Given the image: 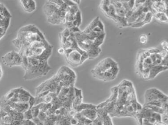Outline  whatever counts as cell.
Masks as SVG:
<instances>
[{
  "label": "cell",
  "instance_id": "cell-1",
  "mask_svg": "<svg viewBox=\"0 0 168 125\" xmlns=\"http://www.w3.org/2000/svg\"><path fill=\"white\" fill-rule=\"evenodd\" d=\"M119 68L117 62L109 57L101 61L91 73L93 77L104 81H111L115 79L119 73Z\"/></svg>",
  "mask_w": 168,
  "mask_h": 125
},
{
  "label": "cell",
  "instance_id": "cell-2",
  "mask_svg": "<svg viewBox=\"0 0 168 125\" xmlns=\"http://www.w3.org/2000/svg\"><path fill=\"white\" fill-rule=\"evenodd\" d=\"M27 61L28 65L24 75V79L26 80H31L46 75L51 69L48 61L34 57H27Z\"/></svg>",
  "mask_w": 168,
  "mask_h": 125
},
{
  "label": "cell",
  "instance_id": "cell-3",
  "mask_svg": "<svg viewBox=\"0 0 168 125\" xmlns=\"http://www.w3.org/2000/svg\"><path fill=\"white\" fill-rule=\"evenodd\" d=\"M150 54L151 53L147 49H140L138 53L137 57L136 73L139 77L145 80H148L149 71L153 65Z\"/></svg>",
  "mask_w": 168,
  "mask_h": 125
},
{
  "label": "cell",
  "instance_id": "cell-4",
  "mask_svg": "<svg viewBox=\"0 0 168 125\" xmlns=\"http://www.w3.org/2000/svg\"><path fill=\"white\" fill-rule=\"evenodd\" d=\"M64 55H65L67 63L73 67H78L89 59L87 54L79 47L77 48L65 49Z\"/></svg>",
  "mask_w": 168,
  "mask_h": 125
},
{
  "label": "cell",
  "instance_id": "cell-5",
  "mask_svg": "<svg viewBox=\"0 0 168 125\" xmlns=\"http://www.w3.org/2000/svg\"><path fill=\"white\" fill-rule=\"evenodd\" d=\"M100 9L105 16L113 20L121 28L128 26L126 20L120 18L116 15L114 6L110 1H102L101 2Z\"/></svg>",
  "mask_w": 168,
  "mask_h": 125
},
{
  "label": "cell",
  "instance_id": "cell-6",
  "mask_svg": "<svg viewBox=\"0 0 168 125\" xmlns=\"http://www.w3.org/2000/svg\"><path fill=\"white\" fill-rule=\"evenodd\" d=\"M145 104L150 102H168V96L156 88H151L145 92Z\"/></svg>",
  "mask_w": 168,
  "mask_h": 125
},
{
  "label": "cell",
  "instance_id": "cell-7",
  "mask_svg": "<svg viewBox=\"0 0 168 125\" xmlns=\"http://www.w3.org/2000/svg\"><path fill=\"white\" fill-rule=\"evenodd\" d=\"M3 65L7 67H12L21 66L22 63V58L20 54L15 51L8 52L2 58Z\"/></svg>",
  "mask_w": 168,
  "mask_h": 125
},
{
  "label": "cell",
  "instance_id": "cell-8",
  "mask_svg": "<svg viewBox=\"0 0 168 125\" xmlns=\"http://www.w3.org/2000/svg\"><path fill=\"white\" fill-rule=\"evenodd\" d=\"M151 12L168 13V1H151Z\"/></svg>",
  "mask_w": 168,
  "mask_h": 125
},
{
  "label": "cell",
  "instance_id": "cell-9",
  "mask_svg": "<svg viewBox=\"0 0 168 125\" xmlns=\"http://www.w3.org/2000/svg\"><path fill=\"white\" fill-rule=\"evenodd\" d=\"M20 3L25 12L32 13L36 9V3L33 0H21L19 1Z\"/></svg>",
  "mask_w": 168,
  "mask_h": 125
},
{
  "label": "cell",
  "instance_id": "cell-10",
  "mask_svg": "<svg viewBox=\"0 0 168 125\" xmlns=\"http://www.w3.org/2000/svg\"><path fill=\"white\" fill-rule=\"evenodd\" d=\"M168 68V66H152L149 71L148 80L154 79L159 73L161 72L166 70Z\"/></svg>",
  "mask_w": 168,
  "mask_h": 125
},
{
  "label": "cell",
  "instance_id": "cell-11",
  "mask_svg": "<svg viewBox=\"0 0 168 125\" xmlns=\"http://www.w3.org/2000/svg\"><path fill=\"white\" fill-rule=\"evenodd\" d=\"M80 114L83 117H85L90 121H94L98 116V111L96 108L84 109L80 111Z\"/></svg>",
  "mask_w": 168,
  "mask_h": 125
},
{
  "label": "cell",
  "instance_id": "cell-12",
  "mask_svg": "<svg viewBox=\"0 0 168 125\" xmlns=\"http://www.w3.org/2000/svg\"><path fill=\"white\" fill-rule=\"evenodd\" d=\"M153 15V17H154L157 21L163 22L168 23V13L165 12H151Z\"/></svg>",
  "mask_w": 168,
  "mask_h": 125
},
{
  "label": "cell",
  "instance_id": "cell-13",
  "mask_svg": "<svg viewBox=\"0 0 168 125\" xmlns=\"http://www.w3.org/2000/svg\"><path fill=\"white\" fill-rule=\"evenodd\" d=\"M10 18L0 19V35H5L10 25Z\"/></svg>",
  "mask_w": 168,
  "mask_h": 125
},
{
  "label": "cell",
  "instance_id": "cell-14",
  "mask_svg": "<svg viewBox=\"0 0 168 125\" xmlns=\"http://www.w3.org/2000/svg\"><path fill=\"white\" fill-rule=\"evenodd\" d=\"M0 15L4 18H11L12 17V15L8 12V9L2 3H0Z\"/></svg>",
  "mask_w": 168,
  "mask_h": 125
},
{
  "label": "cell",
  "instance_id": "cell-15",
  "mask_svg": "<svg viewBox=\"0 0 168 125\" xmlns=\"http://www.w3.org/2000/svg\"><path fill=\"white\" fill-rule=\"evenodd\" d=\"M139 39H140V42L141 44L145 45L147 44L148 41V37L147 35L142 34L140 36Z\"/></svg>",
  "mask_w": 168,
  "mask_h": 125
},
{
  "label": "cell",
  "instance_id": "cell-16",
  "mask_svg": "<svg viewBox=\"0 0 168 125\" xmlns=\"http://www.w3.org/2000/svg\"><path fill=\"white\" fill-rule=\"evenodd\" d=\"M159 46L162 49H163L164 50L168 51V42H167L166 41H162L161 42Z\"/></svg>",
  "mask_w": 168,
  "mask_h": 125
},
{
  "label": "cell",
  "instance_id": "cell-17",
  "mask_svg": "<svg viewBox=\"0 0 168 125\" xmlns=\"http://www.w3.org/2000/svg\"><path fill=\"white\" fill-rule=\"evenodd\" d=\"M58 53L60 54H62V55H64L65 54V49L63 48V47H60L58 49Z\"/></svg>",
  "mask_w": 168,
  "mask_h": 125
},
{
  "label": "cell",
  "instance_id": "cell-18",
  "mask_svg": "<svg viewBox=\"0 0 168 125\" xmlns=\"http://www.w3.org/2000/svg\"><path fill=\"white\" fill-rule=\"evenodd\" d=\"M3 71H2V67L1 66V65H0V79L1 78L2 76H3Z\"/></svg>",
  "mask_w": 168,
  "mask_h": 125
},
{
  "label": "cell",
  "instance_id": "cell-19",
  "mask_svg": "<svg viewBox=\"0 0 168 125\" xmlns=\"http://www.w3.org/2000/svg\"><path fill=\"white\" fill-rule=\"evenodd\" d=\"M4 19L3 17L0 15V19Z\"/></svg>",
  "mask_w": 168,
  "mask_h": 125
}]
</instances>
